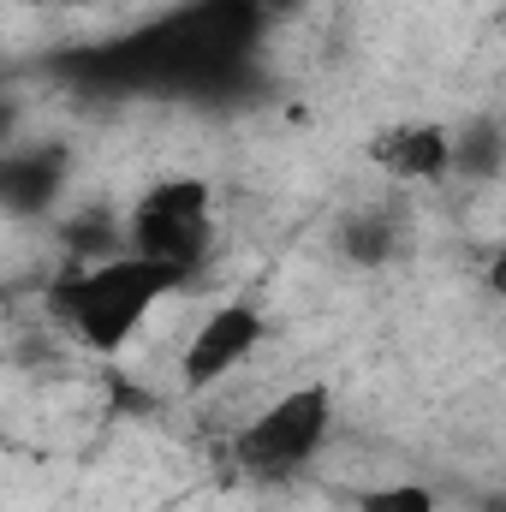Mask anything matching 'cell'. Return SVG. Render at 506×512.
Masks as SVG:
<instances>
[{
    "label": "cell",
    "mask_w": 506,
    "mask_h": 512,
    "mask_svg": "<svg viewBox=\"0 0 506 512\" xmlns=\"http://www.w3.org/2000/svg\"><path fill=\"white\" fill-rule=\"evenodd\" d=\"M191 286V274H179L173 262L161 256H143V251H108V256H72L48 292H42V310L54 316V328L96 352V358H120L131 340L149 328V316L179 298Z\"/></svg>",
    "instance_id": "cell-1"
},
{
    "label": "cell",
    "mask_w": 506,
    "mask_h": 512,
    "mask_svg": "<svg viewBox=\"0 0 506 512\" xmlns=\"http://www.w3.org/2000/svg\"><path fill=\"white\" fill-rule=\"evenodd\" d=\"M328 441H334V387L304 382L268 399L233 435V459L256 483H292L328 453Z\"/></svg>",
    "instance_id": "cell-2"
},
{
    "label": "cell",
    "mask_w": 506,
    "mask_h": 512,
    "mask_svg": "<svg viewBox=\"0 0 506 512\" xmlns=\"http://www.w3.org/2000/svg\"><path fill=\"white\" fill-rule=\"evenodd\" d=\"M120 245L173 262L179 274H197L215 251V185L203 173H167L155 179L120 221Z\"/></svg>",
    "instance_id": "cell-3"
},
{
    "label": "cell",
    "mask_w": 506,
    "mask_h": 512,
    "mask_svg": "<svg viewBox=\"0 0 506 512\" xmlns=\"http://www.w3.org/2000/svg\"><path fill=\"white\" fill-rule=\"evenodd\" d=\"M268 340V310L256 298H221L185 340L179 352V387L185 393H215L221 382H233Z\"/></svg>",
    "instance_id": "cell-4"
},
{
    "label": "cell",
    "mask_w": 506,
    "mask_h": 512,
    "mask_svg": "<svg viewBox=\"0 0 506 512\" xmlns=\"http://www.w3.org/2000/svg\"><path fill=\"white\" fill-rule=\"evenodd\" d=\"M370 167L387 185H441V179H453V126L393 120L370 137Z\"/></svg>",
    "instance_id": "cell-5"
},
{
    "label": "cell",
    "mask_w": 506,
    "mask_h": 512,
    "mask_svg": "<svg viewBox=\"0 0 506 512\" xmlns=\"http://www.w3.org/2000/svg\"><path fill=\"white\" fill-rule=\"evenodd\" d=\"M66 185L60 149H30V155H0V203L6 209H48Z\"/></svg>",
    "instance_id": "cell-6"
},
{
    "label": "cell",
    "mask_w": 506,
    "mask_h": 512,
    "mask_svg": "<svg viewBox=\"0 0 506 512\" xmlns=\"http://www.w3.org/2000/svg\"><path fill=\"white\" fill-rule=\"evenodd\" d=\"M405 251V215L399 209H352L340 221V256L358 268H381Z\"/></svg>",
    "instance_id": "cell-7"
},
{
    "label": "cell",
    "mask_w": 506,
    "mask_h": 512,
    "mask_svg": "<svg viewBox=\"0 0 506 512\" xmlns=\"http://www.w3.org/2000/svg\"><path fill=\"white\" fill-rule=\"evenodd\" d=\"M495 167H501V126L495 120H477V126L453 131V173L495 179Z\"/></svg>",
    "instance_id": "cell-8"
},
{
    "label": "cell",
    "mask_w": 506,
    "mask_h": 512,
    "mask_svg": "<svg viewBox=\"0 0 506 512\" xmlns=\"http://www.w3.org/2000/svg\"><path fill=\"white\" fill-rule=\"evenodd\" d=\"M352 512H441V501L423 483H387V489H364Z\"/></svg>",
    "instance_id": "cell-9"
},
{
    "label": "cell",
    "mask_w": 506,
    "mask_h": 512,
    "mask_svg": "<svg viewBox=\"0 0 506 512\" xmlns=\"http://www.w3.org/2000/svg\"><path fill=\"white\" fill-rule=\"evenodd\" d=\"M12 131H18V114H12V108L0 102V137H12Z\"/></svg>",
    "instance_id": "cell-10"
},
{
    "label": "cell",
    "mask_w": 506,
    "mask_h": 512,
    "mask_svg": "<svg viewBox=\"0 0 506 512\" xmlns=\"http://www.w3.org/2000/svg\"><path fill=\"white\" fill-rule=\"evenodd\" d=\"M0 322H6V292H0Z\"/></svg>",
    "instance_id": "cell-11"
},
{
    "label": "cell",
    "mask_w": 506,
    "mask_h": 512,
    "mask_svg": "<svg viewBox=\"0 0 506 512\" xmlns=\"http://www.w3.org/2000/svg\"><path fill=\"white\" fill-rule=\"evenodd\" d=\"M66 6H90V0H66Z\"/></svg>",
    "instance_id": "cell-12"
}]
</instances>
